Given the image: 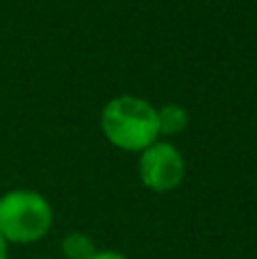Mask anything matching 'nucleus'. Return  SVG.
I'll return each mask as SVG.
<instances>
[{
  "instance_id": "nucleus-2",
  "label": "nucleus",
  "mask_w": 257,
  "mask_h": 259,
  "mask_svg": "<svg viewBox=\"0 0 257 259\" xmlns=\"http://www.w3.org/2000/svg\"><path fill=\"white\" fill-rule=\"evenodd\" d=\"M53 228V207L32 189H12L0 196V234L7 243H34Z\"/></svg>"
},
{
  "instance_id": "nucleus-7",
  "label": "nucleus",
  "mask_w": 257,
  "mask_h": 259,
  "mask_svg": "<svg viewBox=\"0 0 257 259\" xmlns=\"http://www.w3.org/2000/svg\"><path fill=\"white\" fill-rule=\"evenodd\" d=\"M9 257V243L5 241V237L0 234V259H7Z\"/></svg>"
},
{
  "instance_id": "nucleus-6",
  "label": "nucleus",
  "mask_w": 257,
  "mask_h": 259,
  "mask_svg": "<svg viewBox=\"0 0 257 259\" xmlns=\"http://www.w3.org/2000/svg\"><path fill=\"white\" fill-rule=\"evenodd\" d=\"M91 259H130V257H125L123 252H116V250H98Z\"/></svg>"
},
{
  "instance_id": "nucleus-4",
  "label": "nucleus",
  "mask_w": 257,
  "mask_h": 259,
  "mask_svg": "<svg viewBox=\"0 0 257 259\" xmlns=\"http://www.w3.org/2000/svg\"><path fill=\"white\" fill-rule=\"evenodd\" d=\"M157 121H159V137H176V134L187 130L189 114H187L185 107L171 103L157 109Z\"/></svg>"
},
{
  "instance_id": "nucleus-5",
  "label": "nucleus",
  "mask_w": 257,
  "mask_h": 259,
  "mask_svg": "<svg viewBox=\"0 0 257 259\" xmlns=\"http://www.w3.org/2000/svg\"><path fill=\"white\" fill-rule=\"evenodd\" d=\"M62 252L66 259H91L98 248L87 232H68L62 239Z\"/></svg>"
},
{
  "instance_id": "nucleus-1",
  "label": "nucleus",
  "mask_w": 257,
  "mask_h": 259,
  "mask_svg": "<svg viewBox=\"0 0 257 259\" xmlns=\"http://www.w3.org/2000/svg\"><path fill=\"white\" fill-rule=\"evenodd\" d=\"M100 130L118 150L144 152L159 141L157 107L139 96H116L100 112Z\"/></svg>"
},
{
  "instance_id": "nucleus-3",
  "label": "nucleus",
  "mask_w": 257,
  "mask_h": 259,
  "mask_svg": "<svg viewBox=\"0 0 257 259\" xmlns=\"http://www.w3.org/2000/svg\"><path fill=\"white\" fill-rule=\"evenodd\" d=\"M187 164L182 152L168 141H155L139 152V180L155 193H168L185 180Z\"/></svg>"
}]
</instances>
